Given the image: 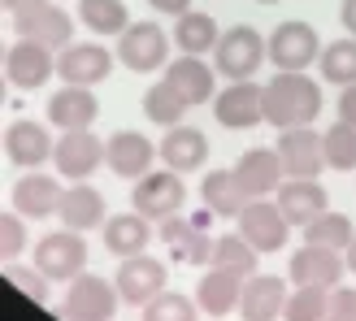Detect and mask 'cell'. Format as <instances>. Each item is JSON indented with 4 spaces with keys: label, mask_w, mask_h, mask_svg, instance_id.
Returning <instances> with one entry per match:
<instances>
[{
    "label": "cell",
    "mask_w": 356,
    "mask_h": 321,
    "mask_svg": "<svg viewBox=\"0 0 356 321\" xmlns=\"http://www.w3.org/2000/svg\"><path fill=\"white\" fill-rule=\"evenodd\" d=\"M326 321H356V291L352 287H330Z\"/></svg>",
    "instance_id": "b9f144b4"
},
{
    "label": "cell",
    "mask_w": 356,
    "mask_h": 321,
    "mask_svg": "<svg viewBox=\"0 0 356 321\" xmlns=\"http://www.w3.org/2000/svg\"><path fill=\"white\" fill-rule=\"evenodd\" d=\"M52 160H57V170L65 178H87L100 160H104V144L92 135V131H65L57 139V152H52Z\"/></svg>",
    "instance_id": "d6986e66"
},
{
    "label": "cell",
    "mask_w": 356,
    "mask_h": 321,
    "mask_svg": "<svg viewBox=\"0 0 356 321\" xmlns=\"http://www.w3.org/2000/svg\"><path fill=\"white\" fill-rule=\"evenodd\" d=\"M152 239V230H148V217L144 213H118V217L104 222V247L109 252H118L122 261L127 256H139L148 247Z\"/></svg>",
    "instance_id": "4316f807"
},
{
    "label": "cell",
    "mask_w": 356,
    "mask_h": 321,
    "mask_svg": "<svg viewBox=\"0 0 356 321\" xmlns=\"http://www.w3.org/2000/svg\"><path fill=\"white\" fill-rule=\"evenodd\" d=\"M13 31L22 40H35L44 48H70V35H74V22L70 13L57 5H40V9H26V13H13Z\"/></svg>",
    "instance_id": "9a60e30c"
},
{
    "label": "cell",
    "mask_w": 356,
    "mask_h": 321,
    "mask_svg": "<svg viewBox=\"0 0 356 321\" xmlns=\"http://www.w3.org/2000/svg\"><path fill=\"white\" fill-rule=\"evenodd\" d=\"M9 13H26V9H40V5H48V0H0Z\"/></svg>",
    "instance_id": "bcb514c9"
},
{
    "label": "cell",
    "mask_w": 356,
    "mask_h": 321,
    "mask_svg": "<svg viewBox=\"0 0 356 321\" xmlns=\"http://www.w3.org/2000/svg\"><path fill=\"white\" fill-rule=\"evenodd\" d=\"M339 22H343V31L356 40V0H343V5H339Z\"/></svg>",
    "instance_id": "f6af8a7d"
},
{
    "label": "cell",
    "mask_w": 356,
    "mask_h": 321,
    "mask_svg": "<svg viewBox=\"0 0 356 321\" xmlns=\"http://www.w3.org/2000/svg\"><path fill=\"white\" fill-rule=\"evenodd\" d=\"M326 308H330V287H296L287 295L282 317L287 321H326Z\"/></svg>",
    "instance_id": "8d00e7d4"
},
{
    "label": "cell",
    "mask_w": 356,
    "mask_h": 321,
    "mask_svg": "<svg viewBox=\"0 0 356 321\" xmlns=\"http://www.w3.org/2000/svg\"><path fill=\"white\" fill-rule=\"evenodd\" d=\"M165 31L156 22H135L122 31V44H118V57L127 69H135V74H148V69H161L165 65Z\"/></svg>",
    "instance_id": "8992f818"
},
{
    "label": "cell",
    "mask_w": 356,
    "mask_h": 321,
    "mask_svg": "<svg viewBox=\"0 0 356 321\" xmlns=\"http://www.w3.org/2000/svg\"><path fill=\"white\" fill-rule=\"evenodd\" d=\"M356 239V230H352V222L343 217V213H322V217H313L309 226H305V243H322V247H348Z\"/></svg>",
    "instance_id": "e575fe53"
},
{
    "label": "cell",
    "mask_w": 356,
    "mask_h": 321,
    "mask_svg": "<svg viewBox=\"0 0 356 321\" xmlns=\"http://www.w3.org/2000/svg\"><path fill=\"white\" fill-rule=\"evenodd\" d=\"M278 156H282V170L291 178H317L326 165V148H322V135L313 126H296V131H282L278 135Z\"/></svg>",
    "instance_id": "30bf717a"
},
{
    "label": "cell",
    "mask_w": 356,
    "mask_h": 321,
    "mask_svg": "<svg viewBox=\"0 0 356 321\" xmlns=\"http://www.w3.org/2000/svg\"><path fill=\"white\" fill-rule=\"evenodd\" d=\"M200 195H204V208H209V213H222V217H239V213H243V204H248V195H243V187H239L235 170L204 174V187H200Z\"/></svg>",
    "instance_id": "f1b7e54d"
},
{
    "label": "cell",
    "mask_w": 356,
    "mask_h": 321,
    "mask_svg": "<svg viewBox=\"0 0 356 321\" xmlns=\"http://www.w3.org/2000/svg\"><path fill=\"white\" fill-rule=\"evenodd\" d=\"M183 200H187V187H183V178H178V170L144 174V178L135 183V195H131V204L144 213V217H156V222L178 217Z\"/></svg>",
    "instance_id": "5b68a950"
},
{
    "label": "cell",
    "mask_w": 356,
    "mask_h": 321,
    "mask_svg": "<svg viewBox=\"0 0 356 321\" xmlns=\"http://www.w3.org/2000/svg\"><path fill=\"white\" fill-rule=\"evenodd\" d=\"M87 265V243L79 230H52L35 243V270L57 278V282H74Z\"/></svg>",
    "instance_id": "7a4b0ae2"
},
{
    "label": "cell",
    "mask_w": 356,
    "mask_h": 321,
    "mask_svg": "<svg viewBox=\"0 0 356 321\" xmlns=\"http://www.w3.org/2000/svg\"><path fill=\"white\" fill-rule=\"evenodd\" d=\"M204 226H209V213H204V217H195V222H187V217H165L161 222V243L170 247L174 261L204 265V261H213V243L204 235Z\"/></svg>",
    "instance_id": "7c38bea8"
},
{
    "label": "cell",
    "mask_w": 356,
    "mask_h": 321,
    "mask_svg": "<svg viewBox=\"0 0 356 321\" xmlns=\"http://www.w3.org/2000/svg\"><path fill=\"white\" fill-rule=\"evenodd\" d=\"M291 278L296 287H339L343 278V256L334 247H322V243H309L291 256Z\"/></svg>",
    "instance_id": "e0dca14e"
},
{
    "label": "cell",
    "mask_w": 356,
    "mask_h": 321,
    "mask_svg": "<svg viewBox=\"0 0 356 321\" xmlns=\"http://www.w3.org/2000/svg\"><path fill=\"white\" fill-rule=\"evenodd\" d=\"M287 230H291V222L282 217V208L270 204V200H252L239 213V235L252 243L257 252H278V247L287 243Z\"/></svg>",
    "instance_id": "52a82bcc"
},
{
    "label": "cell",
    "mask_w": 356,
    "mask_h": 321,
    "mask_svg": "<svg viewBox=\"0 0 356 321\" xmlns=\"http://www.w3.org/2000/svg\"><path fill=\"white\" fill-rule=\"evenodd\" d=\"M339 122L356 126V83H352V87H343V96H339Z\"/></svg>",
    "instance_id": "7bdbcfd3"
},
{
    "label": "cell",
    "mask_w": 356,
    "mask_h": 321,
    "mask_svg": "<svg viewBox=\"0 0 356 321\" xmlns=\"http://www.w3.org/2000/svg\"><path fill=\"white\" fill-rule=\"evenodd\" d=\"M187 109H191V104L183 100V92H178L170 79L152 83V87H148V96H144V113H148V122H156V126H165V131L178 126Z\"/></svg>",
    "instance_id": "4dcf8cb0"
},
{
    "label": "cell",
    "mask_w": 356,
    "mask_h": 321,
    "mask_svg": "<svg viewBox=\"0 0 356 321\" xmlns=\"http://www.w3.org/2000/svg\"><path fill=\"white\" fill-rule=\"evenodd\" d=\"M348 270H352V274H356V239H352V243H348Z\"/></svg>",
    "instance_id": "7dc6e473"
},
{
    "label": "cell",
    "mask_w": 356,
    "mask_h": 321,
    "mask_svg": "<svg viewBox=\"0 0 356 321\" xmlns=\"http://www.w3.org/2000/svg\"><path fill=\"white\" fill-rule=\"evenodd\" d=\"M218 22H213L209 13H183L178 17V26H174V44L187 52V57H200V52L209 48H218Z\"/></svg>",
    "instance_id": "1f68e13d"
},
{
    "label": "cell",
    "mask_w": 356,
    "mask_h": 321,
    "mask_svg": "<svg viewBox=\"0 0 356 321\" xmlns=\"http://www.w3.org/2000/svg\"><path fill=\"white\" fill-rule=\"evenodd\" d=\"M239 295H243V274L235 270H209L195 282V304L209 317H226L230 308H239Z\"/></svg>",
    "instance_id": "cb8c5ba5"
},
{
    "label": "cell",
    "mask_w": 356,
    "mask_h": 321,
    "mask_svg": "<svg viewBox=\"0 0 356 321\" xmlns=\"http://www.w3.org/2000/svg\"><path fill=\"white\" fill-rule=\"evenodd\" d=\"M161 160H165V170H178V174H191V170H200L204 165V156H209V139L195 131V126H170V135L161 139Z\"/></svg>",
    "instance_id": "484cf974"
},
{
    "label": "cell",
    "mask_w": 356,
    "mask_h": 321,
    "mask_svg": "<svg viewBox=\"0 0 356 321\" xmlns=\"http://www.w3.org/2000/svg\"><path fill=\"white\" fill-rule=\"evenodd\" d=\"M61 200L65 191L57 178L48 174H26L22 183L13 187V208L22 213V217H48V213H61Z\"/></svg>",
    "instance_id": "d4e9b609"
},
{
    "label": "cell",
    "mask_w": 356,
    "mask_h": 321,
    "mask_svg": "<svg viewBox=\"0 0 356 321\" xmlns=\"http://www.w3.org/2000/svg\"><path fill=\"white\" fill-rule=\"evenodd\" d=\"M118 299V287H109L100 274H79L61 299V313L65 321H113Z\"/></svg>",
    "instance_id": "3957f363"
},
{
    "label": "cell",
    "mask_w": 356,
    "mask_h": 321,
    "mask_svg": "<svg viewBox=\"0 0 356 321\" xmlns=\"http://www.w3.org/2000/svg\"><path fill=\"white\" fill-rule=\"evenodd\" d=\"M5 278L13 282V287L17 291H26L31 299H35V304H48V274H40V270H26V265H9V270H5Z\"/></svg>",
    "instance_id": "ab89813d"
},
{
    "label": "cell",
    "mask_w": 356,
    "mask_h": 321,
    "mask_svg": "<svg viewBox=\"0 0 356 321\" xmlns=\"http://www.w3.org/2000/svg\"><path fill=\"white\" fill-rule=\"evenodd\" d=\"M322 79L339 87L356 83V40H334L330 48H322Z\"/></svg>",
    "instance_id": "d590c367"
},
{
    "label": "cell",
    "mask_w": 356,
    "mask_h": 321,
    "mask_svg": "<svg viewBox=\"0 0 356 321\" xmlns=\"http://www.w3.org/2000/svg\"><path fill=\"white\" fill-rule=\"evenodd\" d=\"M79 17L96 35H122L131 26V13L122 0H79Z\"/></svg>",
    "instance_id": "836d02e7"
},
{
    "label": "cell",
    "mask_w": 356,
    "mask_h": 321,
    "mask_svg": "<svg viewBox=\"0 0 356 321\" xmlns=\"http://www.w3.org/2000/svg\"><path fill=\"white\" fill-rule=\"evenodd\" d=\"M109 69H113V57H109V48H100V44H70V48H61V57H57V74L70 87L104 83Z\"/></svg>",
    "instance_id": "5bb4252c"
},
{
    "label": "cell",
    "mask_w": 356,
    "mask_h": 321,
    "mask_svg": "<svg viewBox=\"0 0 356 321\" xmlns=\"http://www.w3.org/2000/svg\"><path fill=\"white\" fill-rule=\"evenodd\" d=\"M165 79L183 92L187 104H204L213 96V69L200 61V57H183V61H170L165 69Z\"/></svg>",
    "instance_id": "f546056e"
},
{
    "label": "cell",
    "mask_w": 356,
    "mask_h": 321,
    "mask_svg": "<svg viewBox=\"0 0 356 321\" xmlns=\"http://www.w3.org/2000/svg\"><path fill=\"white\" fill-rule=\"evenodd\" d=\"M96 113H100V104H96V96L87 92V87H61L57 96L48 100V117H52V126H61V131H87L96 122Z\"/></svg>",
    "instance_id": "603a6c76"
},
{
    "label": "cell",
    "mask_w": 356,
    "mask_h": 321,
    "mask_svg": "<svg viewBox=\"0 0 356 321\" xmlns=\"http://www.w3.org/2000/svg\"><path fill=\"white\" fill-rule=\"evenodd\" d=\"M287 295L291 291L278 274H252L239 295V317L243 321H278L282 308H287Z\"/></svg>",
    "instance_id": "8fae6325"
},
{
    "label": "cell",
    "mask_w": 356,
    "mask_h": 321,
    "mask_svg": "<svg viewBox=\"0 0 356 321\" xmlns=\"http://www.w3.org/2000/svg\"><path fill=\"white\" fill-rule=\"evenodd\" d=\"M26 247V226H22V213H5L0 217V256L13 261L17 252Z\"/></svg>",
    "instance_id": "60d3db41"
},
{
    "label": "cell",
    "mask_w": 356,
    "mask_h": 321,
    "mask_svg": "<svg viewBox=\"0 0 356 321\" xmlns=\"http://www.w3.org/2000/svg\"><path fill=\"white\" fill-rule=\"evenodd\" d=\"M278 208L291 226H309L313 217L326 213V187L317 178H291L278 187Z\"/></svg>",
    "instance_id": "ffe728a7"
},
{
    "label": "cell",
    "mask_w": 356,
    "mask_h": 321,
    "mask_svg": "<svg viewBox=\"0 0 356 321\" xmlns=\"http://www.w3.org/2000/svg\"><path fill=\"white\" fill-rule=\"evenodd\" d=\"M113 287H118V295L127 299V304H152V299L165 291V265L156 256H144V252L127 256Z\"/></svg>",
    "instance_id": "ba28073f"
},
{
    "label": "cell",
    "mask_w": 356,
    "mask_h": 321,
    "mask_svg": "<svg viewBox=\"0 0 356 321\" xmlns=\"http://www.w3.org/2000/svg\"><path fill=\"white\" fill-rule=\"evenodd\" d=\"M152 156H156V148H152L139 131H118V135L109 139V148H104L109 170L122 174V178H144L148 165H152Z\"/></svg>",
    "instance_id": "7402d4cb"
},
{
    "label": "cell",
    "mask_w": 356,
    "mask_h": 321,
    "mask_svg": "<svg viewBox=\"0 0 356 321\" xmlns=\"http://www.w3.org/2000/svg\"><path fill=\"white\" fill-rule=\"evenodd\" d=\"M322 148H326V165L330 170H356V126L334 122V126L322 135Z\"/></svg>",
    "instance_id": "74e56055"
},
{
    "label": "cell",
    "mask_w": 356,
    "mask_h": 321,
    "mask_svg": "<svg viewBox=\"0 0 356 321\" xmlns=\"http://www.w3.org/2000/svg\"><path fill=\"white\" fill-rule=\"evenodd\" d=\"M282 156L270 152V148H252V152H243L239 156V165H235V178H239V187L243 195H252V200H265L278 183H282Z\"/></svg>",
    "instance_id": "ac0fdd59"
},
{
    "label": "cell",
    "mask_w": 356,
    "mask_h": 321,
    "mask_svg": "<svg viewBox=\"0 0 356 321\" xmlns=\"http://www.w3.org/2000/svg\"><path fill=\"white\" fill-rule=\"evenodd\" d=\"M152 9H161V13H174V17H183V13H191V0H152Z\"/></svg>",
    "instance_id": "ee69618b"
},
{
    "label": "cell",
    "mask_w": 356,
    "mask_h": 321,
    "mask_svg": "<svg viewBox=\"0 0 356 321\" xmlns=\"http://www.w3.org/2000/svg\"><path fill=\"white\" fill-rule=\"evenodd\" d=\"M144 321H195V304L178 291H161L152 304H144Z\"/></svg>",
    "instance_id": "f35d334b"
},
{
    "label": "cell",
    "mask_w": 356,
    "mask_h": 321,
    "mask_svg": "<svg viewBox=\"0 0 356 321\" xmlns=\"http://www.w3.org/2000/svg\"><path fill=\"white\" fill-rule=\"evenodd\" d=\"M5 69H9V83L13 87L35 92V87H44L52 74H57V61H52V48L35 44V40H17L9 48V57H5Z\"/></svg>",
    "instance_id": "2e32d148"
},
{
    "label": "cell",
    "mask_w": 356,
    "mask_h": 321,
    "mask_svg": "<svg viewBox=\"0 0 356 321\" xmlns=\"http://www.w3.org/2000/svg\"><path fill=\"white\" fill-rule=\"evenodd\" d=\"M322 113V87L305 79L300 69H278L265 83V122L278 131L313 126V117Z\"/></svg>",
    "instance_id": "6da1fadb"
},
{
    "label": "cell",
    "mask_w": 356,
    "mask_h": 321,
    "mask_svg": "<svg viewBox=\"0 0 356 321\" xmlns=\"http://www.w3.org/2000/svg\"><path fill=\"white\" fill-rule=\"evenodd\" d=\"M265 52H270V48H265V40L252 26H230L218 40V69H222L226 79L243 83V79H252L257 69H261Z\"/></svg>",
    "instance_id": "277c9868"
},
{
    "label": "cell",
    "mask_w": 356,
    "mask_h": 321,
    "mask_svg": "<svg viewBox=\"0 0 356 321\" xmlns=\"http://www.w3.org/2000/svg\"><path fill=\"white\" fill-rule=\"evenodd\" d=\"M213 113H218V122L230 126V131L257 126V122H265V87H257L252 79L230 83L226 92L218 96V104H213Z\"/></svg>",
    "instance_id": "9c48e42d"
},
{
    "label": "cell",
    "mask_w": 356,
    "mask_h": 321,
    "mask_svg": "<svg viewBox=\"0 0 356 321\" xmlns=\"http://www.w3.org/2000/svg\"><path fill=\"white\" fill-rule=\"evenodd\" d=\"M257 247L248 243L243 235H226V239H218L213 243V270H235V274H243V278H252L257 274Z\"/></svg>",
    "instance_id": "d6a6232c"
},
{
    "label": "cell",
    "mask_w": 356,
    "mask_h": 321,
    "mask_svg": "<svg viewBox=\"0 0 356 321\" xmlns=\"http://www.w3.org/2000/svg\"><path fill=\"white\" fill-rule=\"evenodd\" d=\"M61 222H65V230H79V235L83 230H96L104 222V195L87 183L70 187L65 200H61Z\"/></svg>",
    "instance_id": "83f0119b"
},
{
    "label": "cell",
    "mask_w": 356,
    "mask_h": 321,
    "mask_svg": "<svg viewBox=\"0 0 356 321\" xmlns=\"http://www.w3.org/2000/svg\"><path fill=\"white\" fill-rule=\"evenodd\" d=\"M257 5H274V0H257Z\"/></svg>",
    "instance_id": "c3c4849f"
},
{
    "label": "cell",
    "mask_w": 356,
    "mask_h": 321,
    "mask_svg": "<svg viewBox=\"0 0 356 321\" xmlns=\"http://www.w3.org/2000/svg\"><path fill=\"white\" fill-rule=\"evenodd\" d=\"M5 152L13 165H22V170H35V165H44V160L57 152V144L48 139V131L40 126V122H13V126L5 131Z\"/></svg>",
    "instance_id": "44dd1931"
},
{
    "label": "cell",
    "mask_w": 356,
    "mask_h": 321,
    "mask_svg": "<svg viewBox=\"0 0 356 321\" xmlns=\"http://www.w3.org/2000/svg\"><path fill=\"white\" fill-rule=\"evenodd\" d=\"M270 61L278 69H305L317 52H322V44H317V31L309 22H282L274 35H270Z\"/></svg>",
    "instance_id": "4fadbf2b"
}]
</instances>
